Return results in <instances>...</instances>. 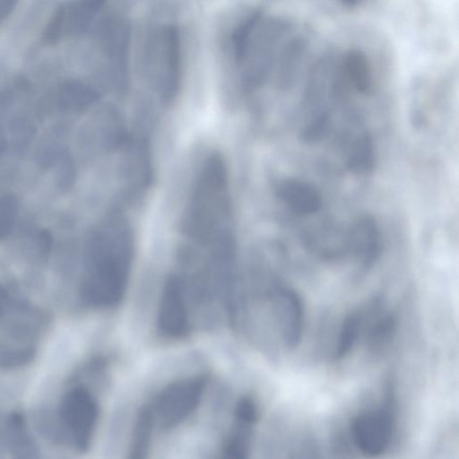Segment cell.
<instances>
[{
	"label": "cell",
	"mask_w": 459,
	"mask_h": 459,
	"mask_svg": "<svg viewBox=\"0 0 459 459\" xmlns=\"http://www.w3.org/2000/svg\"><path fill=\"white\" fill-rule=\"evenodd\" d=\"M374 165L375 152L372 137L365 133L354 143L346 166L353 173L367 174L371 172Z\"/></svg>",
	"instance_id": "12"
},
{
	"label": "cell",
	"mask_w": 459,
	"mask_h": 459,
	"mask_svg": "<svg viewBox=\"0 0 459 459\" xmlns=\"http://www.w3.org/2000/svg\"><path fill=\"white\" fill-rule=\"evenodd\" d=\"M349 249L364 267L371 266L378 258L382 247L381 233L375 219L361 215L348 232Z\"/></svg>",
	"instance_id": "8"
},
{
	"label": "cell",
	"mask_w": 459,
	"mask_h": 459,
	"mask_svg": "<svg viewBox=\"0 0 459 459\" xmlns=\"http://www.w3.org/2000/svg\"><path fill=\"white\" fill-rule=\"evenodd\" d=\"M257 418L258 411L255 403L247 397L241 399L237 405L233 430L224 447L226 457L246 456L252 429Z\"/></svg>",
	"instance_id": "10"
},
{
	"label": "cell",
	"mask_w": 459,
	"mask_h": 459,
	"mask_svg": "<svg viewBox=\"0 0 459 459\" xmlns=\"http://www.w3.org/2000/svg\"><path fill=\"white\" fill-rule=\"evenodd\" d=\"M87 276L82 287L84 302L110 307L122 299L132 262V238L119 215L111 217L93 243Z\"/></svg>",
	"instance_id": "1"
},
{
	"label": "cell",
	"mask_w": 459,
	"mask_h": 459,
	"mask_svg": "<svg viewBox=\"0 0 459 459\" xmlns=\"http://www.w3.org/2000/svg\"><path fill=\"white\" fill-rule=\"evenodd\" d=\"M275 192L277 197L298 216L313 214L322 204L318 190L313 185L299 179L281 180Z\"/></svg>",
	"instance_id": "9"
},
{
	"label": "cell",
	"mask_w": 459,
	"mask_h": 459,
	"mask_svg": "<svg viewBox=\"0 0 459 459\" xmlns=\"http://www.w3.org/2000/svg\"><path fill=\"white\" fill-rule=\"evenodd\" d=\"M228 182L221 158L206 160L192 194L184 231L193 240L206 244L225 229L229 213Z\"/></svg>",
	"instance_id": "2"
},
{
	"label": "cell",
	"mask_w": 459,
	"mask_h": 459,
	"mask_svg": "<svg viewBox=\"0 0 459 459\" xmlns=\"http://www.w3.org/2000/svg\"><path fill=\"white\" fill-rule=\"evenodd\" d=\"M366 310H357L349 314L343 320L339 339L334 351V359H341L346 357L356 343L362 329Z\"/></svg>",
	"instance_id": "11"
},
{
	"label": "cell",
	"mask_w": 459,
	"mask_h": 459,
	"mask_svg": "<svg viewBox=\"0 0 459 459\" xmlns=\"http://www.w3.org/2000/svg\"><path fill=\"white\" fill-rule=\"evenodd\" d=\"M10 293L0 287V320L4 317L18 303Z\"/></svg>",
	"instance_id": "15"
},
{
	"label": "cell",
	"mask_w": 459,
	"mask_h": 459,
	"mask_svg": "<svg viewBox=\"0 0 459 459\" xmlns=\"http://www.w3.org/2000/svg\"><path fill=\"white\" fill-rule=\"evenodd\" d=\"M204 377L179 380L163 388L150 408L164 428H172L187 418L198 406L205 387Z\"/></svg>",
	"instance_id": "3"
},
{
	"label": "cell",
	"mask_w": 459,
	"mask_h": 459,
	"mask_svg": "<svg viewBox=\"0 0 459 459\" xmlns=\"http://www.w3.org/2000/svg\"><path fill=\"white\" fill-rule=\"evenodd\" d=\"M280 328L284 343L295 348L300 342L304 327V307L299 294L290 288L278 286L273 291Z\"/></svg>",
	"instance_id": "7"
},
{
	"label": "cell",
	"mask_w": 459,
	"mask_h": 459,
	"mask_svg": "<svg viewBox=\"0 0 459 459\" xmlns=\"http://www.w3.org/2000/svg\"><path fill=\"white\" fill-rule=\"evenodd\" d=\"M329 126V114L327 112H322L306 126L300 137L305 143H316L326 135Z\"/></svg>",
	"instance_id": "14"
},
{
	"label": "cell",
	"mask_w": 459,
	"mask_h": 459,
	"mask_svg": "<svg viewBox=\"0 0 459 459\" xmlns=\"http://www.w3.org/2000/svg\"><path fill=\"white\" fill-rule=\"evenodd\" d=\"M99 415L98 404L83 386L65 394L60 406V420L71 443L79 450L89 446Z\"/></svg>",
	"instance_id": "4"
},
{
	"label": "cell",
	"mask_w": 459,
	"mask_h": 459,
	"mask_svg": "<svg viewBox=\"0 0 459 459\" xmlns=\"http://www.w3.org/2000/svg\"><path fill=\"white\" fill-rule=\"evenodd\" d=\"M393 399L389 397L379 408L357 415L351 430L355 445L367 455H378L390 445L394 430Z\"/></svg>",
	"instance_id": "5"
},
{
	"label": "cell",
	"mask_w": 459,
	"mask_h": 459,
	"mask_svg": "<svg viewBox=\"0 0 459 459\" xmlns=\"http://www.w3.org/2000/svg\"><path fill=\"white\" fill-rule=\"evenodd\" d=\"M16 4L17 0H0V22L12 13Z\"/></svg>",
	"instance_id": "16"
},
{
	"label": "cell",
	"mask_w": 459,
	"mask_h": 459,
	"mask_svg": "<svg viewBox=\"0 0 459 459\" xmlns=\"http://www.w3.org/2000/svg\"><path fill=\"white\" fill-rule=\"evenodd\" d=\"M159 329L169 338H180L189 331V315L181 278L170 276L167 281L158 314Z\"/></svg>",
	"instance_id": "6"
},
{
	"label": "cell",
	"mask_w": 459,
	"mask_h": 459,
	"mask_svg": "<svg viewBox=\"0 0 459 459\" xmlns=\"http://www.w3.org/2000/svg\"><path fill=\"white\" fill-rule=\"evenodd\" d=\"M395 317L387 314L376 321L368 334L369 343L377 346L388 341L395 329Z\"/></svg>",
	"instance_id": "13"
}]
</instances>
